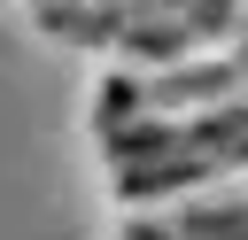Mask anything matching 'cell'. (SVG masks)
<instances>
[{
  "label": "cell",
  "mask_w": 248,
  "mask_h": 240,
  "mask_svg": "<svg viewBox=\"0 0 248 240\" xmlns=\"http://www.w3.org/2000/svg\"><path fill=\"white\" fill-rule=\"evenodd\" d=\"M101 147H108V170H116L124 209H155V201H178V194L248 178V101H232L217 116H194V124L101 132Z\"/></svg>",
  "instance_id": "2"
},
{
  "label": "cell",
  "mask_w": 248,
  "mask_h": 240,
  "mask_svg": "<svg viewBox=\"0 0 248 240\" xmlns=\"http://www.w3.org/2000/svg\"><path fill=\"white\" fill-rule=\"evenodd\" d=\"M39 23L70 46L116 54V70H155L240 39V0H39Z\"/></svg>",
  "instance_id": "1"
},
{
  "label": "cell",
  "mask_w": 248,
  "mask_h": 240,
  "mask_svg": "<svg viewBox=\"0 0 248 240\" xmlns=\"http://www.w3.org/2000/svg\"><path fill=\"white\" fill-rule=\"evenodd\" d=\"M248 101V39H225L209 54L186 62H155V70H108L101 77V132H132V124H194Z\"/></svg>",
  "instance_id": "3"
},
{
  "label": "cell",
  "mask_w": 248,
  "mask_h": 240,
  "mask_svg": "<svg viewBox=\"0 0 248 240\" xmlns=\"http://www.w3.org/2000/svg\"><path fill=\"white\" fill-rule=\"evenodd\" d=\"M124 240H248V178H225V186H202V194L132 209L124 217Z\"/></svg>",
  "instance_id": "4"
}]
</instances>
